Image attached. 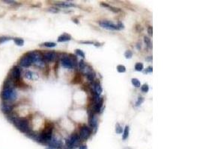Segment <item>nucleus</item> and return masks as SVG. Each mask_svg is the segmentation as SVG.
Returning <instances> with one entry per match:
<instances>
[{
  "instance_id": "42",
  "label": "nucleus",
  "mask_w": 200,
  "mask_h": 149,
  "mask_svg": "<svg viewBox=\"0 0 200 149\" xmlns=\"http://www.w3.org/2000/svg\"><path fill=\"white\" fill-rule=\"evenodd\" d=\"M80 149H87V146H86V145H80Z\"/></svg>"
},
{
  "instance_id": "19",
  "label": "nucleus",
  "mask_w": 200,
  "mask_h": 149,
  "mask_svg": "<svg viewBox=\"0 0 200 149\" xmlns=\"http://www.w3.org/2000/svg\"><path fill=\"white\" fill-rule=\"evenodd\" d=\"M85 75H86V77H87V78H88L89 81H93L94 79L95 78V73L92 70L89 69L87 72H85Z\"/></svg>"
},
{
  "instance_id": "10",
  "label": "nucleus",
  "mask_w": 200,
  "mask_h": 149,
  "mask_svg": "<svg viewBox=\"0 0 200 149\" xmlns=\"http://www.w3.org/2000/svg\"><path fill=\"white\" fill-rule=\"evenodd\" d=\"M61 64L63 67L66 69H73L74 68V61L68 57H63L61 60Z\"/></svg>"
},
{
  "instance_id": "9",
  "label": "nucleus",
  "mask_w": 200,
  "mask_h": 149,
  "mask_svg": "<svg viewBox=\"0 0 200 149\" xmlns=\"http://www.w3.org/2000/svg\"><path fill=\"white\" fill-rule=\"evenodd\" d=\"M100 25L102 28L107 29V30H111V31H116V30H119L118 28V25L116 24H114L112 22L109 20H102L99 22Z\"/></svg>"
},
{
  "instance_id": "38",
  "label": "nucleus",
  "mask_w": 200,
  "mask_h": 149,
  "mask_svg": "<svg viewBox=\"0 0 200 149\" xmlns=\"http://www.w3.org/2000/svg\"><path fill=\"white\" fill-rule=\"evenodd\" d=\"M50 12H52V13H57L59 11V10L57 9V8H50L49 10H48Z\"/></svg>"
},
{
  "instance_id": "8",
  "label": "nucleus",
  "mask_w": 200,
  "mask_h": 149,
  "mask_svg": "<svg viewBox=\"0 0 200 149\" xmlns=\"http://www.w3.org/2000/svg\"><path fill=\"white\" fill-rule=\"evenodd\" d=\"M91 133H92V130L88 126L82 125L80 130V136L79 137L80 139H82L83 140H86L91 136Z\"/></svg>"
},
{
  "instance_id": "7",
  "label": "nucleus",
  "mask_w": 200,
  "mask_h": 149,
  "mask_svg": "<svg viewBox=\"0 0 200 149\" xmlns=\"http://www.w3.org/2000/svg\"><path fill=\"white\" fill-rule=\"evenodd\" d=\"M32 64H33V62H32V57L30 56V54H28V53H27L25 55H23L20 58V61H19L20 66H22V67H24V68L29 67Z\"/></svg>"
},
{
  "instance_id": "36",
  "label": "nucleus",
  "mask_w": 200,
  "mask_h": 149,
  "mask_svg": "<svg viewBox=\"0 0 200 149\" xmlns=\"http://www.w3.org/2000/svg\"><path fill=\"white\" fill-rule=\"evenodd\" d=\"M153 71V68L152 66H148L145 71H144V73H151Z\"/></svg>"
},
{
  "instance_id": "41",
  "label": "nucleus",
  "mask_w": 200,
  "mask_h": 149,
  "mask_svg": "<svg viewBox=\"0 0 200 149\" xmlns=\"http://www.w3.org/2000/svg\"><path fill=\"white\" fill-rule=\"evenodd\" d=\"M4 2L8 3V4H13V3H15V2H14V1H8V0H6V1H4Z\"/></svg>"
},
{
  "instance_id": "4",
  "label": "nucleus",
  "mask_w": 200,
  "mask_h": 149,
  "mask_svg": "<svg viewBox=\"0 0 200 149\" xmlns=\"http://www.w3.org/2000/svg\"><path fill=\"white\" fill-rule=\"evenodd\" d=\"M32 59V62L38 66H44V61L43 59V55L38 51H33L28 52Z\"/></svg>"
},
{
  "instance_id": "1",
  "label": "nucleus",
  "mask_w": 200,
  "mask_h": 149,
  "mask_svg": "<svg viewBox=\"0 0 200 149\" xmlns=\"http://www.w3.org/2000/svg\"><path fill=\"white\" fill-rule=\"evenodd\" d=\"M8 119L16 127L17 130L25 133L27 136L32 131L29 126V122L26 118H21L15 116H8Z\"/></svg>"
},
{
  "instance_id": "5",
  "label": "nucleus",
  "mask_w": 200,
  "mask_h": 149,
  "mask_svg": "<svg viewBox=\"0 0 200 149\" xmlns=\"http://www.w3.org/2000/svg\"><path fill=\"white\" fill-rule=\"evenodd\" d=\"M80 141V138L78 134L74 133L70 137V138L65 140V145L68 149L73 148L76 147L77 145H78Z\"/></svg>"
},
{
  "instance_id": "44",
  "label": "nucleus",
  "mask_w": 200,
  "mask_h": 149,
  "mask_svg": "<svg viewBox=\"0 0 200 149\" xmlns=\"http://www.w3.org/2000/svg\"><path fill=\"white\" fill-rule=\"evenodd\" d=\"M73 20H74V22H75L77 24H78V20H76V19H73Z\"/></svg>"
},
{
  "instance_id": "39",
  "label": "nucleus",
  "mask_w": 200,
  "mask_h": 149,
  "mask_svg": "<svg viewBox=\"0 0 200 149\" xmlns=\"http://www.w3.org/2000/svg\"><path fill=\"white\" fill-rule=\"evenodd\" d=\"M117 25H118V28H119V30L124 28V25H123V23H121V22H119L118 24H117Z\"/></svg>"
},
{
  "instance_id": "28",
  "label": "nucleus",
  "mask_w": 200,
  "mask_h": 149,
  "mask_svg": "<svg viewBox=\"0 0 200 149\" xmlns=\"http://www.w3.org/2000/svg\"><path fill=\"white\" fill-rule=\"evenodd\" d=\"M79 67H80V69L83 72L85 70V69L86 68V64H85V63L84 62L83 60H81V61L79 62Z\"/></svg>"
},
{
  "instance_id": "17",
  "label": "nucleus",
  "mask_w": 200,
  "mask_h": 149,
  "mask_svg": "<svg viewBox=\"0 0 200 149\" xmlns=\"http://www.w3.org/2000/svg\"><path fill=\"white\" fill-rule=\"evenodd\" d=\"M71 40V36L67 33H65L62 35H60L58 37V42L59 43H63V42H66V41H69Z\"/></svg>"
},
{
  "instance_id": "40",
  "label": "nucleus",
  "mask_w": 200,
  "mask_h": 149,
  "mask_svg": "<svg viewBox=\"0 0 200 149\" xmlns=\"http://www.w3.org/2000/svg\"><path fill=\"white\" fill-rule=\"evenodd\" d=\"M82 43H84V44H94L93 42H91V41H82L80 42Z\"/></svg>"
},
{
  "instance_id": "26",
  "label": "nucleus",
  "mask_w": 200,
  "mask_h": 149,
  "mask_svg": "<svg viewBox=\"0 0 200 149\" xmlns=\"http://www.w3.org/2000/svg\"><path fill=\"white\" fill-rule=\"evenodd\" d=\"M144 69V66L143 64L142 63H136L135 65V70L138 71V72H142Z\"/></svg>"
},
{
  "instance_id": "27",
  "label": "nucleus",
  "mask_w": 200,
  "mask_h": 149,
  "mask_svg": "<svg viewBox=\"0 0 200 149\" xmlns=\"http://www.w3.org/2000/svg\"><path fill=\"white\" fill-rule=\"evenodd\" d=\"M12 38L10 37H7V36H2L0 37V44H2V43H5L9 40H11Z\"/></svg>"
},
{
  "instance_id": "22",
  "label": "nucleus",
  "mask_w": 200,
  "mask_h": 149,
  "mask_svg": "<svg viewBox=\"0 0 200 149\" xmlns=\"http://www.w3.org/2000/svg\"><path fill=\"white\" fill-rule=\"evenodd\" d=\"M129 130H130L129 126L126 125V126H125V128H124V130L123 135H122V139H123L124 140L127 139V137H128V136H129Z\"/></svg>"
},
{
  "instance_id": "24",
  "label": "nucleus",
  "mask_w": 200,
  "mask_h": 149,
  "mask_svg": "<svg viewBox=\"0 0 200 149\" xmlns=\"http://www.w3.org/2000/svg\"><path fill=\"white\" fill-rule=\"evenodd\" d=\"M101 6L105 7V8H109V10L112 11L113 12H115V13H118V12H119V11H120V10H119V8H114V7L109 6V5H107V4L101 3Z\"/></svg>"
},
{
  "instance_id": "34",
  "label": "nucleus",
  "mask_w": 200,
  "mask_h": 149,
  "mask_svg": "<svg viewBox=\"0 0 200 149\" xmlns=\"http://www.w3.org/2000/svg\"><path fill=\"white\" fill-rule=\"evenodd\" d=\"M75 52H76V54H77L78 56H80V57H82V58L85 57V53L83 52V51H82V50H80V49H76V50H75Z\"/></svg>"
},
{
  "instance_id": "16",
  "label": "nucleus",
  "mask_w": 200,
  "mask_h": 149,
  "mask_svg": "<svg viewBox=\"0 0 200 149\" xmlns=\"http://www.w3.org/2000/svg\"><path fill=\"white\" fill-rule=\"evenodd\" d=\"M103 103H104V98H101L97 102L95 103L94 107V110L95 113H99L100 111H101V108L103 107Z\"/></svg>"
},
{
  "instance_id": "15",
  "label": "nucleus",
  "mask_w": 200,
  "mask_h": 149,
  "mask_svg": "<svg viewBox=\"0 0 200 149\" xmlns=\"http://www.w3.org/2000/svg\"><path fill=\"white\" fill-rule=\"evenodd\" d=\"M25 77L28 80H32V81H35V80L38 79V74H36L32 71H26L25 72Z\"/></svg>"
},
{
  "instance_id": "11",
  "label": "nucleus",
  "mask_w": 200,
  "mask_h": 149,
  "mask_svg": "<svg viewBox=\"0 0 200 149\" xmlns=\"http://www.w3.org/2000/svg\"><path fill=\"white\" fill-rule=\"evenodd\" d=\"M14 108L13 104H11L6 103L5 101H2L1 104V110L5 114H10Z\"/></svg>"
},
{
  "instance_id": "20",
  "label": "nucleus",
  "mask_w": 200,
  "mask_h": 149,
  "mask_svg": "<svg viewBox=\"0 0 200 149\" xmlns=\"http://www.w3.org/2000/svg\"><path fill=\"white\" fill-rule=\"evenodd\" d=\"M13 42L14 43H15L17 46H23V44H24V40L23 39L20 38V37H15V38H13Z\"/></svg>"
},
{
  "instance_id": "37",
  "label": "nucleus",
  "mask_w": 200,
  "mask_h": 149,
  "mask_svg": "<svg viewBox=\"0 0 200 149\" xmlns=\"http://www.w3.org/2000/svg\"><path fill=\"white\" fill-rule=\"evenodd\" d=\"M152 32H153V30H152V27L151 26H148V33L150 36H152Z\"/></svg>"
},
{
  "instance_id": "14",
  "label": "nucleus",
  "mask_w": 200,
  "mask_h": 149,
  "mask_svg": "<svg viewBox=\"0 0 200 149\" xmlns=\"http://www.w3.org/2000/svg\"><path fill=\"white\" fill-rule=\"evenodd\" d=\"M49 144V147L53 148L54 149H59L62 147V143L60 140L57 139L54 137H52L51 140L50 141Z\"/></svg>"
},
{
  "instance_id": "2",
  "label": "nucleus",
  "mask_w": 200,
  "mask_h": 149,
  "mask_svg": "<svg viewBox=\"0 0 200 149\" xmlns=\"http://www.w3.org/2000/svg\"><path fill=\"white\" fill-rule=\"evenodd\" d=\"M53 127L50 125H47L40 133L37 134L35 140L40 143H49L53 137Z\"/></svg>"
},
{
  "instance_id": "30",
  "label": "nucleus",
  "mask_w": 200,
  "mask_h": 149,
  "mask_svg": "<svg viewBox=\"0 0 200 149\" xmlns=\"http://www.w3.org/2000/svg\"><path fill=\"white\" fill-rule=\"evenodd\" d=\"M144 41H145V43H146V46H147L149 49H151V48H152L151 40H150L148 37H146V36L144 37Z\"/></svg>"
},
{
  "instance_id": "29",
  "label": "nucleus",
  "mask_w": 200,
  "mask_h": 149,
  "mask_svg": "<svg viewBox=\"0 0 200 149\" xmlns=\"http://www.w3.org/2000/svg\"><path fill=\"white\" fill-rule=\"evenodd\" d=\"M116 69H117V71L119 73H124V72H126V67L124 65H118Z\"/></svg>"
},
{
  "instance_id": "45",
  "label": "nucleus",
  "mask_w": 200,
  "mask_h": 149,
  "mask_svg": "<svg viewBox=\"0 0 200 149\" xmlns=\"http://www.w3.org/2000/svg\"><path fill=\"white\" fill-rule=\"evenodd\" d=\"M46 149H54V148H50V147H47Z\"/></svg>"
},
{
  "instance_id": "21",
  "label": "nucleus",
  "mask_w": 200,
  "mask_h": 149,
  "mask_svg": "<svg viewBox=\"0 0 200 149\" xmlns=\"http://www.w3.org/2000/svg\"><path fill=\"white\" fill-rule=\"evenodd\" d=\"M57 6L59 7H62V8H70V7H75L74 4H72L70 2H62V3H59L56 4Z\"/></svg>"
},
{
  "instance_id": "6",
  "label": "nucleus",
  "mask_w": 200,
  "mask_h": 149,
  "mask_svg": "<svg viewBox=\"0 0 200 149\" xmlns=\"http://www.w3.org/2000/svg\"><path fill=\"white\" fill-rule=\"evenodd\" d=\"M21 76V70L19 66H13L9 73V76L8 78L11 79L13 81H18L20 79Z\"/></svg>"
},
{
  "instance_id": "13",
  "label": "nucleus",
  "mask_w": 200,
  "mask_h": 149,
  "mask_svg": "<svg viewBox=\"0 0 200 149\" xmlns=\"http://www.w3.org/2000/svg\"><path fill=\"white\" fill-rule=\"evenodd\" d=\"M89 124L90 125V127L93 129H94V130H97V119L96 118V116H94V114L93 113L89 114Z\"/></svg>"
},
{
  "instance_id": "18",
  "label": "nucleus",
  "mask_w": 200,
  "mask_h": 149,
  "mask_svg": "<svg viewBox=\"0 0 200 149\" xmlns=\"http://www.w3.org/2000/svg\"><path fill=\"white\" fill-rule=\"evenodd\" d=\"M94 93H96L97 95L100 96L102 92H103V89H102V86H101L99 83L96 82L94 84Z\"/></svg>"
},
{
  "instance_id": "3",
  "label": "nucleus",
  "mask_w": 200,
  "mask_h": 149,
  "mask_svg": "<svg viewBox=\"0 0 200 149\" xmlns=\"http://www.w3.org/2000/svg\"><path fill=\"white\" fill-rule=\"evenodd\" d=\"M0 96L3 101H13L17 99V93L13 87H4Z\"/></svg>"
},
{
  "instance_id": "25",
  "label": "nucleus",
  "mask_w": 200,
  "mask_h": 149,
  "mask_svg": "<svg viewBox=\"0 0 200 149\" xmlns=\"http://www.w3.org/2000/svg\"><path fill=\"white\" fill-rule=\"evenodd\" d=\"M131 83H132L133 86H134L136 88L141 86V83H140V81L137 78H132L131 79Z\"/></svg>"
},
{
  "instance_id": "32",
  "label": "nucleus",
  "mask_w": 200,
  "mask_h": 149,
  "mask_svg": "<svg viewBox=\"0 0 200 149\" xmlns=\"http://www.w3.org/2000/svg\"><path fill=\"white\" fill-rule=\"evenodd\" d=\"M124 57L127 59H131L133 57V52L131 50H127L124 52Z\"/></svg>"
},
{
  "instance_id": "43",
  "label": "nucleus",
  "mask_w": 200,
  "mask_h": 149,
  "mask_svg": "<svg viewBox=\"0 0 200 149\" xmlns=\"http://www.w3.org/2000/svg\"><path fill=\"white\" fill-rule=\"evenodd\" d=\"M136 48H137L139 50H140V49H141V43H137V45H136Z\"/></svg>"
},
{
  "instance_id": "31",
  "label": "nucleus",
  "mask_w": 200,
  "mask_h": 149,
  "mask_svg": "<svg viewBox=\"0 0 200 149\" xmlns=\"http://www.w3.org/2000/svg\"><path fill=\"white\" fill-rule=\"evenodd\" d=\"M141 90L143 93H148L149 90V86L147 84H144L142 86H141Z\"/></svg>"
},
{
  "instance_id": "12",
  "label": "nucleus",
  "mask_w": 200,
  "mask_h": 149,
  "mask_svg": "<svg viewBox=\"0 0 200 149\" xmlns=\"http://www.w3.org/2000/svg\"><path fill=\"white\" fill-rule=\"evenodd\" d=\"M56 57H57V55H56L55 52H46V53L44 54V55H43V59H44V61L52 62V61H55Z\"/></svg>"
},
{
  "instance_id": "23",
  "label": "nucleus",
  "mask_w": 200,
  "mask_h": 149,
  "mask_svg": "<svg viewBox=\"0 0 200 149\" xmlns=\"http://www.w3.org/2000/svg\"><path fill=\"white\" fill-rule=\"evenodd\" d=\"M40 46H45V47H47V48H53V47H55L56 46V43H53V42H45L44 43H42Z\"/></svg>"
},
{
  "instance_id": "33",
  "label": "nucleus",
  "mask_w": 200,
  "mask_h": 149,
  "mask_svg": "<svg viewBox=\"0 0 200 149\" xmlns=\"http://www.w3.org/2000/svg\"><path fill=\"white\" fill-rule=\"evenodd\" d=\"M122 131H123V129H122L121 126L119 123H117L116 125V133L118 134H121L122 133Z\"/></svg>"
},
{
  "instance_id": "35",
  "label": "nucleus",
  "mask_w": 200,
  "mask_h": 149,
  "mask_svg": "<svg viewBox=\"0 0 200 149\" xmlns=\"http://www.w3.org/2000/svg\"><path fill=\"white\" fill-rule=\"evenodd\" d=\"M144 101V98H142V97H139V98H138V100H137V101L136 102V106H139L140 104H142V102Z\"/></svg>"
}]
</instances>
